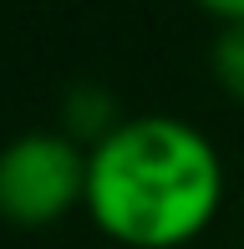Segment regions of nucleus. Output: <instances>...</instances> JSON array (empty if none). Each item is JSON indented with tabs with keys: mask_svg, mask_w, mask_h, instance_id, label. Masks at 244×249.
I'll return each instance as SVG.
<instances>
[{
	"mask_svg": "<svg viewBox=\"0 0 244 249\" xmlns=\"http://www.w3.org/2000/svg\"><path fill=\"white\" fill-rule=\"evenodd\" d=\"M224 209V158L173 112L117 117L87 142V219L122 249H183Z\"/></svg>",
	"mask_w": 244,
	"mask_h": 249,
	"instance_id": "nucleus-1",
	"label": "nucleus"
},
{
	"mask_svg": "<svg viewBox=\"0 0 244 249\" xmlns=\"http://www.w3.org/2000/svg\"><path fill=\"white\" fill-rule=\"evenodd\" d=\"M87 209V142L76 132H20L0 148V219L46 229Z\"/></svg>",
	"mask_w": 244,
	"mask_h": 249,
	"instance_id": "nucleus-2",
	"label": "nucleus"
},
{
	"mask_svg": "<svg viewBox=\"0 0 244 249\" xmlns=\"http://www.w3.org/2000/svg\"><path fill=\"white\" fill-rule=\"evenodd\" d=\"M209 66H214V82L224 87L229 97L244 102V20H239V26H219Z\"/></svg>",
	"mask_w": 244,
	"mask_h": 249,
	"instance_id": "nucleus-3",
	"label": "nucleus"
},
{
	"mask_svg": "<svg viewBox=\"0 0 244 249\" xmlns=\"http://www.w3.org/2000/svg\"><path fill=\"white\" fill-rule=\"evenodd\" d=\"M209 16H214L219 26H239V20H244V0H214Z\"/></svg>",
	"mask_w": 244,
	"mask_h": 249,
	"instance_id": "nucleus-4",
	"label": "nucleus"
}]
</instances>
